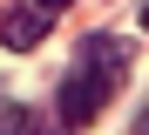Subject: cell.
<instances>
[{
  "label": "cell",
  "instance_id": "obj_4",
  "mask_svg": "<svg viewBox=\"0 0 149 135\" xmlns=\"http://www.w3.org/2000/svg\"><path fill=\"white\" fill-rule=\"evenodd\" d=\"M34 7H47V14H61V7H74V0H34Z\"/></svg>",
  "mask_w": 149,
  "mask_h": 135
},
{
  "label": "cell",
  "instance_id": "obj_6",
  "mask_svg": "<svg viewBox=\"0 0 149 135\" xmlns=\"http://www.w3.org/2000/svg\"><path fill=\"white\" fill-rule=\"evenodd\" d=\"M142 27H149V0H142Z\"/></svg>",
  "mask_w": 149,
  "mask_h": 135
},
{
  "label": "cell",
  "instance_id": "obj_1",
  "mask_svg": "<svg viewBox=\"0 0 149 135\" xmlns=\"http://www.w3.org/2000/svg\"><path fill=\"white\" fill-rule=\"evenodd\" d=\"M122 74H129V54H122V41H115V34H95V41H81V61L61 74V95H54L61 122H68V128L95 122V115L109 108V95L122 88Z\"/></svg>",
  "mask_w": 149,
  "mask_h": 135
},
{
  "label": "cell",
  "instance_id": "obj_3",
  "mask_svg": "<svg viewBox=\"0 0 149 135\" xmlns=\"http://www.w3.org/2000/svg\"><path fill=\"white\" fill-rule=\"evenodd\" d=\"M0 135H41L34 108H20V101H0Z\"/></svg>",
  "mask_w": 149,
  "mask_h": 135
},
{
  "label": "cell",
  "instance_id": "obj_7",
  "mask_svg": "<svg viewBox=\"0 0 149 135\" xmlns=\"http://www.w3.org/2000/svg\"><path fill=\"white\" fill-rule=\"evenodd\" d=\"M54 135H61V128H54Z\"/></svg>",
  "mask_w": 149,
  "mask_h": 135
},
{
  "label": "cell",
  "instance_id": "obj_5",
  "mask_svg": "<svg viewBox=\"0 0 149 135\" xmlns=\"http://www.w3.org/2000/svg\"><path fill=\"white\" fill-rule=\"evenodd\" d=\"M129 135H149V115H136V128H129Z\"/></svg>",
  "mask_w": 149,
  "mask_h": 135
},
{
  "label": "cell",
  "instance_id": "obj_2",
  "mask_svg": "<svg viewBox=\"0 0 149 135\" xmlns=\"http://www.w3.org/2000/svg\"><path fill=\"white\" fill-rule=\"evenodd\" d=\"M47 27H54L47 7H14V14H0V41H7L14 54H34V47L47 41Z\"/></svg>",
  "mask_w": 149,
  "mask_h": 135
}]
</instances>
